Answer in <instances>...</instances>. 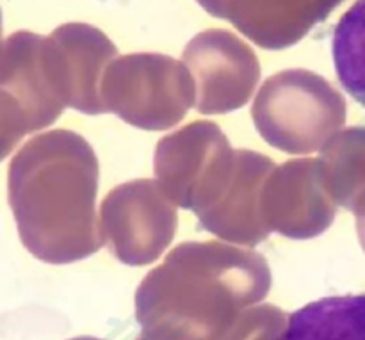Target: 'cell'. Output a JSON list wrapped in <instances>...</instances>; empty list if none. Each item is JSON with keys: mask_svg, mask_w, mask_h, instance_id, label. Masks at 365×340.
Masks as SVG:
<instances>
[{"mask_svg": "<svg viewBox=\"0 0 365 340\" xmlns=\"http://www.w3.org/2000/svg\"><path fill=\"white\" fill-rule=\"evenodd\" d=\"M253 120L273 146L309 153L328 145L344 125L346 103L323 78L307 73L278 75L257 96Z\"/></svg>", "mask_w": 365, "mask_h": 340, "instance_id": "obj_2", "label": "cell"}, {"mask_svg": "<svg viewBox=\"0 0 365 340\" xmlns=\"http://www.w3.org/2000/svg\"><path fill=\"white\" fill-rule=\"evenodd\" d=\"M324 189L359 217H365V127L331 138L319 160Z\"/></svg>", "mask_w": 365, "mask_h": 340, "instance_id": "obj_5", "label": "cell"}, {"mask_svg": "<svg viewBox=\"0 0 365 340\" xmlns=\"http://www.w3.org/2000/svg\"><path fill=\"white\" fill-rule=\"evenodd\" d=\"M152 182H145L143 200H139L138 182L123 185L118 191L110 192L103 203V216L107 221V232L114 242V252L123 262L146 264L159 257L164 246L171 239L175 230L152 227L159 225H175V210L170 205L164 209L157 187L153 185L148 200Z\"/></svg>", "mask_w": 365, "mask_h": 340, "instance_id": "obj_3", "label": "cell"}, {"mask_svg": "<svg viewBox=\"0 0 365 340\" xmlns=\"http://www.w3.org/2000/svg\"><path fill=\"white\" fill-rule=\"evenodd\" d=\"M32 130H36L34 121L24 103L0 86V160L6 159L18 141Z\"/></svg>", "mask_w": 365, "mask_h": 340, "instance_id": "obj_7", "label": "cell"}, {"mask_svg": "<svg viewBox=\"0 0 365 340\" xmlns=\"http://www.w3.org/2000/svg\"><path fill=\"white\" fill-rule=\"evenodd\" d=\"M331 53L342 88L365 107V0L353 4L339 20Z\"/></svg>", "mask_w": 365, "mask_h": 340, "instance_id": "obj_6", "label": "cell"}, {"mask_svg": "<svg viewBox=\"0 0 365 340\" xmlns=\"http://www.w3.org/2000/svg\"><path fill=\"white\" fill-rule=\"evenodd\" d=\"M98 166L71 132L31 139L9 166V205L25 248L45 262L88 257L102 244L95 216Z\"/></svg>", "mask_w": 365, "mask_h": 340, "instance_id": "obj_1", "label": "cell"}, {"mask_svg": "<svg viewBox=\"0 0 365 340\" xmlns=\"http://www.w3.org/2000/svg\"><path fill=\"white\" fill-rule=\"evenodd\" d=\"M273 340H365V294L331 296L289 316Z\"/></svg>", "mask_w": 365, "mask_h": 340, "instance_id": "obj_4", "label": "cell"}]
</instances>
